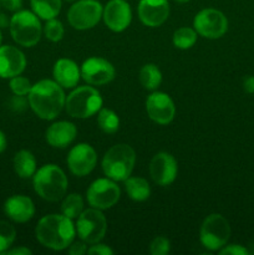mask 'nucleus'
Returning <instances> with one entry per match:
<instances>
[{"label":"nucleus","instance_id":"nucleus-1","mask_svg":"<svg viewBox=\"0 0 254 255\" xmlns=\"http://www.w3.org/2000/svg\"><path fill=\"white\" fill-rule=\"evenodd\" d=\"M76 228L72 219L64 214H49L42 217L35 228L37 242L51 251H64L74 242Z\"/></svg>","mask_w":254,"mask_h":255},{"label":"nucleus","instance_id":"nucleus-2","mask_svg":"<svg viewBox=\"0 0 254 255\" xmlns=\"http://www.w3.org/2000/svg\"><path fill=\"white\" fill-rule=\"evenodd\" d=\"M27 97L30 107L35 115L46 121L59 116L65 107L66 100L64 90L55 80H41L32 85Z\"/></svg>","mask_w":254,"mask_h":255},{"label":"nucleus","instance_id":"nucleus-3","mask_svg":"<svg viewBox=\"0 0 254 255\" xmlns=\"http://www.w3.org/2000/svg\"><path fill=\"white\" fill-rule=\"evenodd\" d=\"M32 184L37 196L47 202H57L66 194L69 181L59 166L45 164L35 172Z\"/></svg>","mask_w":254,"mask_h":255},{"label":"nucleus","instance_id":"nucleus-4","mask_svg":"<svg viewBox=\"0 0 254 255\" xmlns=\"http://www.w3.org/2000/svg\"><path fill=\"white\" fill-rule=\"evenodd\" d=\"M136 153L129 144L119 143L112 146L102 158V171L107 178L115 182H125L134 168Z\"/></svg>","mask_w":254,"mask_h":255},{"label":"nucleus","instance_id":"nucleus-5","mask_svg":"<svg viewBox=\"0 0 254 255\" xmlns=\"http://www.w3.org/2000/svg\"><path fill=\"white\" fill-rule=\"evenodd\" d=\"M101 109L102 97L92 86L77 87L65 100V110L74 119H89Z\"/></svg>","mask_w":254,"mask_h":255},{"label":"nucleus","instance_id":"nucleus-6","mask_svg":"<svg viewBox=\"0 0 254 255\" xmlns=\"http://www.w3.org/2000/svg\"><path fill=\"white\" fill-rule=\"evenodd\" d=\"M10 34L17 45L31 47L40 41L42 26L39 16L34 11L19 10L10 19Z\"/></svg>","mask_w":254,"mask_h":255},{"label":"nucleus","instance_id":"nucleus-7","mask_svg":"<svg viewBox=\"0 0 254 255\" xmlns=\"http://www.w3.org/2000/svg\"><path fill=\"white\" fill-rule=\"evenodd\" d=\"M76 233L79 238L86 244L100 243L105 238L107 232V219L101 209H84L77 217Z\"/></svg>","mask_w":254,"mask_h":255},{"label":"nucleus","instance_id":"nucleus-8","mask_svg":"<svg viewBox=\"0 0 254 255\" xmlns=\"http://www.w3.org/2000/svg\"><path fill=\"white\" fill-rule=\"evenodd\" d=\"M231 237L229 222L222 214L213 213L204 218L199 231V239L204 248L209 251H219L223 248Z\"/></svg>","mask_w":254,"mask_h":255},{"label":"nucleus","instance_id":"nucleus-9","mask_svg":"<svg viewBox=\"0 0 254 255\" xmlns=\"http://www.w3.org/2000/svg\"><path fill=\"white\" fill-rule=\"evenodd\" d=\"M101 2L97 0H79L70 6L67 12L69 24L76 30H89L102 19Z\"/></svg>","mask_w":254,"mask_h":255},{"label":"nucleus","instance_id":"nucleus-10","mask_svg":"<svg viewBox=\"0 0 254 255\" xmlns=\"http://www.w3.org/2000/svg\"><path fill=\"white\" fill-rule=\"evenodd\" d=\"M121 191L115 181L110 178H99L87 188L86 198L92 208L110 209L120 201Z\"/></svg>","mask_w":254,"mask_h":255},{"label":"nucleus","instance_id":"nucleus-11","mask_svg":"<svg viewBox=\"0 0 254 255\" xmlns=\"http://www.w3.org/2000/svg\"><path fill=\"white\" fill-rule=\"evenodd\" d=\"M193 26L197 34L207 39H219L228 30L226 15L217 9H203L194 16Z\"/></svg>","mask_w":254,"mask_h":255},{"label":"nucleus","instance_id":"nucleus-12","mask_svg":"<svg viewBox=\"0 0 254 255\" xmlns=\"http://www.w3.org/2000/svg\"><path fill=\"white\" fill-rule=\"evenodd\" d=\"M81 76L92 86H102L115 79V67L102 57H90L81 65Z\"/></svg>","mask_w":254,"mask_h":255},{"label":"nucleus","instance_id":"nucleus-13","mask_svg":"<svg viewBox=\"0 0 254 255\" xmlns=\"http://www.w3.org/2000/svg\"><path fill=\"white\" fill-rule=\"evenodd\" d=\"M146 111L149 119L158 125H168L173 121L176 106L171 97L164 92L154 91L147 97Z\"/></svg>","mask_w":254,"mask_h":255},{"label":"nucleus","instance_id":"nucleus-14","mask_svg":"<svg viewBox=\"0 0 254 255\" xmlns=\"http://www.w3.org/2000/svg\"><path fill=\"white\" fill-rule=\"evenodd\" d=\"M66 161L72 174L84 177L94 171L97 162V154L90 144L79 143L72 147Z\"/></svg>","mask_w":254,"mask_h":255},{"label":"nucleus","instance_id":"nucleus-15","mask_svg":"<svg viewBox=\"0 0 254 255\" xmlns=\"http://www.w3.org/2000/svg\"><path fill=\"white\" fill-rule=\"evenodd\" d=\"M178 172L177 161L171 153L159 152L154 154L149 163V174L153 182L158 186L166 187L173 183Z\"/></svg>","mask_w":254,"mask_h":255},{"label":"nucleus","instance_id":"nucleus-16","mask_svg":"<svg viewBox=\"0 0 254 255\" xmlns=\"http://www.w3.org/2000/svg\"><path fill=\"white\" fill-rule=\"evenodd\" d=\"M102 19L110 30L121 32L129 26L132 20L131 6L125 0H110L104 7Z\"/></svg>","mask_w":254,"mask_h":255},{"label":"nucleus","instance_id":"nucleus-17","mask_svg":"<svg viewBox=\"0 0 254 255\" xmlns=\"http://www.w3.org/2000/svg\"><path fill=\"white\" fill-rule=\"evenodd\" d=\"M26 67V57L21 50L11 45L0 46V77L11 79L21 75Z\"/></svg>","mask_w":254,"mask_h":255},{"label":"nucleus","instance_id":"nucleus-18","mask_svg":"<svg viewBox=\"0 0 254 255\" xmlns=\"http://www.w3.org/2000/svg\"><path fill=\"white\" fill-rule=\"evenodd\" d=\"M169 16L168 0H141L138 4V17L146 26L157 27Z\"/></svg>","mask_w":254,"mask_h":255},{"label":"nucleus","instance_id":"nucleus-19","mask_svg":"<svg viewBox=\"0 0 254 255\" xmlns=\"http://www.w3.org/2000/svg\"><path fill=\"white\" fill-rule=\"evenodd\" d=\"M4 212L15 223H26L34 217L35 206L31 198L21 194L11 196L5 201Z\"/></svg>","mask_w":254,"mask_h":255},{"label":"nucleus","instance_id":"nucleus-20","mask_svg":"<svg viewBox=\"0 0 254 255\" xmlns=\"http://www.w3.org/2000/svg\"><path fill=\"white\" fill-rule=\"evenodd\" d=\"M77 128L72 122L59 121L49 126L45 133L46 142L55 148H65L75 141Z\"/></svg>","mask_w":254,"mask_h":255},{"label":"nucleus","instance_id":"nucleus-21","mask_svg":"<svg viewBox=\"0 0 254 255\" xmlns=\"http://www.w3.org/2000/svg\"><path fill=\"white\" fill-rule=\"evenodd\" d=\"M54 80L64 89H72L80 81L81 71L75 61L70 59H60L55 62L52 70Z\"/></svg>","mask_w":254,"mask_h":255},{"label":"nucleus","instance_id":"nucleus-22","mask_svg":"<svg viewBox=\"0 0 254 255\" xmlns=\"http://www.w3.org/2000/svg\"><path fill=\"white\" fill-rule=\"evenodd\" d=\"M14 169L20 178H31L36 172V159L27 149H21L14 156Z\"/></svg>","mask_w":254,"mask_h":255},{"label":"nucleus","instance_id":"nucleus-23","mask_svg":"<svg viewBox=\"0 0 254 255\" xmlns=\"http://www.w3.org/2000/svg\"><path fill=\"white\" fill-rule=\"evenodd\" d=\"M125 189L132 201L143 202L151 196V187L142 177H131L125 181Z\"/></svg>","mask_w":254,"mask_h":255},{"label":"nucleus","instance_id":"nucleus-24","mask_svg":"<svg viewBox=\"0 0 254 255\" xmlns=\"http://www.w3.org/2000/svg\"><path fill=\"white\" fill-rule=\"evenodd\" d=\"M32 11L40 19H54L61 10V0H30Z\"/></svg>","mask_w":254,"mask_h":255},{"label":"nucleus","instance_id":"nucleus-25","mask_svg":"<svg viewBox=\"0 0 254 255\" xmlns=\"http://www.w3.org/2000/svg\"><path fill=\"white\" fill-rule=\"evenodd\" d=\"M139 82L143 89L148 91H154L159 87L162 82V74L158 66L154 64H146L139 70Z\"/></svg>","mask_w":254,"mask_h":255},{"label":"nucleus","instance_id":"nucleus-26","mask_svg":"<svg viewBox=\"0 0 254 255\" xmlns=\"http://www.w3.org/2000/svg\"><path fill=\"white\" fill-rule=\"evenodd\" d=\"M84 211V199L80 194L71 193L65 197L61 204V212L70 219H77Z\"/></svg>","mask_w":254,"mask_h":255},{"label":"nucleus","instance_id":"nucleus-27","mask_svg":"<svg viewBox=\"0 0 254 255\" xmlns=\"http://www.w3.org/2000/svg\"><path fill=\"white\" fill-rule=\"evenodd\" d=\"M97 125L105 133L112 134L119 131L120 119L112 110L101 109L97 115Z\"/></svg>","mask_w":254,"mask_h":255},{"label":"nucleus","instance_id":"nucleus-28","mask_svg":"<svg viewBox=\"0 0 254 255\" xmlns=\"http://www.w3.org/2000/svg\"><path fill=\"white\" fill-rule=\"evenodd\" d=\"M173 45L177 49L187 50L191 49L197 41V31L192 27H179L173 34Z\"/></svg>","mask_w":254,"mask_h":255},{"label":"nucleus","instance_id":"nucleus-29","mask_svg":"<svg viewBox=\"0 0 254 255\" xmlns=\"http://www.w3.org/2000/svg\"><path fill=\"white\" fill-rule=\"evenodd\" d=\"M16 237V231L9 222L0 221V254L6 252L12 246Z\"/></svg>","mask_w":254,"mask_h":255},{"label":"nucleus","instance_id":"nucleus-30","mask_svg":"<svg viewBox=\"0 0 254 255\" xmlns=\"http://www.w3.org/2000/svg\"><path fill=\"white\" fill-rule=\"evenodd\" d=\"M44 34L46 36V39H49L50 41L57 42L64 37L65 29L64 25L60 20H57L56 17L54 19L46 20V24L44 26Z\"/></svg>","mask_w":254,"mask_h":255},{"label":"nucleus","instance_id":"nucleus-31","mask_svg":"<svg viewBox=\"0 0 254 255\" xmlns=\"http://www.w3.org/2000/svg\"><path fill=\"white\" fill-rule=\"evenodd\" d=\"M10 90L14 92L16 96H26L29 95L30 90H31L32 85L26 77H22L20 75L17 76H14L10 79Z\"/></svg>","mask_w":254,"mask_h":255},{"label":"nucleus","instance_id":"nucleus-32","mask_svg":"<svg viewBox=\"0 0 254 255\" xmlns=\"http://www.w3.org/2000/svg\"><path fill=\"white\" fill-rule=\"evenodd\" d=\"M169 249H171V243L166 237L162 236L156 237L149 246V252L152 255H166L169 253Z\"/></svg>","mask_w":254,"mask_h":255},{"label":"nucleus","instance_id":"nucleus-33","mask_svg":"<svg viewBox=\"0 0 254 255\" xmlns=\"http://www.w3.org/2000/svg\"><path fill=\"white\" fill-rule=\"evenodd\" d=\"M221 255H247L248 251L244 247L238 246V244H231V246H224L223 248L219 249Z\"/></svg>","mask_w":254,"mask_h":255},{"label":"nucleus","instance_id":"nucleus-34","mask_svg":"<svg viewBox=\"0 0 254 255\" xmlns=\"http://www.w3.org/2000/svg\"><path fill=\"white\" fill-rule=\"evenodd\" d=\"M87 253L90 255H112L114 251L110 248L106 244H92V247L90 249H87Z\"/></svg>","mask_w":254,"mask_h":255},{"label":"nucleus","instance_id":"nucleus-35","mask_svg":"<svg viewBox=\"0 0 254 255\" xmlns=\"http://www.w3.org/2000/svg\"><path fill=\"white\" fill-rule=\"evenodd\" d=\"M87 244L85 242H72L70 244L69 254L70 255H84L87 253Z\"/></svg>","mask_w":254,"mask_h":255},{"label":"nucleus","instance_id":"nucleus-36","mask_svg":"<svg viewBox=\"0 0 254 255\" xmlns=\"http://www.w3.org/2000/svg\"><path fill=\"white\" fill-rule=\"evenodd\" d=\"M0 4L9 11H19L22 6V0H0Z\"/></svg>","mask_w":254,"mask_h":255},{"label":"nucleus","instance_id":"nucleus-37","mask_svg":"<svg viewBox=\"0 0 254 255\" xmlns=\"http://www.w3.org/2000/svg\"><path fill=\"white\" fill-rule=\"evenodd\" d=\"M2 254H6V255H30V254H32V252L30 251V249L25 248V247H19V248L7 249V251L4 252Z\"/></svg>","mask_w":254,"mask_h":255},{"label":"nucleus","instance_id":"nucleus-38","mask_svg":"<svg viewBox=\"0 0 254 255\" xmlns=\"http://www.w3.org/2000/svg\"><path fill=\"white\" fill-rule=\"evenodd\" d=\"M244 90L248 94H254V76H249L244 80Z\"/></svg>","mask_w":254,"mask_h":255},{"label":"nucleus","instance_id":"nucleus-39","mask_svg":"<svg viewBox=\"0 0 254 255\" xmlns=\"http://www.w3.org/2000/svg\"><path fill=\"white\" fill-rule=\"evenodd\" d=\"M5 149H6V137H5L4 132L0 129V153H2Z\"/></svg>","mask_w":254,"mask_h":255},{"label":"nucleus","instance_id":"nucleus-40","mask_svg":"<svg viewBox=\"0 0 254 255\" xmlns=\"http://www.w3.org/2000/svg\"><path fill=\"white\" fill-rule=\"evenodd\" d=\"M10 25V20H7L6 15L0 14V27H6Z\"/></svg>","mask_w":254,"mask_h":255},{"label":"nucleus","instance_id":"nucleus-41","mask_svg":"<svg viewBox=\"0 0 254 255\" xmlns=\"http://www.w3.org/2000/svg\"><path fill=\"white\" fill-rule=\"evenodd\" d=\"M174 1H177V2H187V1H189V0H174Z\"/></svg>","mask_w":254,"mask_h":255},{"label":"nucleus","instance_id":"nucleus-42","mask_svg":"<svg viewBox=\"0 0 254 255\" xmlns=\"http://www.w3.org/2000/svg\"><path fill=\"white\" fill-rule=\"evenodd\" d=\"M1 40H2V36H1V31H0V46H1Z\"/></svg>","mask_w":254,"mask_h":255},{"label":"nucleus","instance_id":"nucleus-43","mask_svg":"<svg viewBox=\"0 0 254 255\" xmlns=\"http://www.w3.org/2000/svg\"><path fill=\"white\" fill-rule=\"evenodd\" d=\"M67 1H74V0H67Z\"/></svg>","mask_w":254,"mask_h":255}]
</instances>
